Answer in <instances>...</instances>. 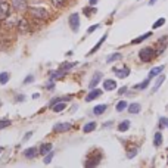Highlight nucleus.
Listing matches in <instances>:
<instances>
[{
	"label": "nucleus",
	"instance_id": "nucleus-1",
	"mask_svg": "<svg viewBox=\"0 0 168 168\" xmlns=\"http://www.w3.org/2000/svg\"><path fill=\"white\" fill-rule=\"evenodd\" d=\"M155 56H156V52L152 47H145V49H141L139 52V58H140V60H143V62H150Z\"/></svg>",
	"mask_w": 168,
	"mask_h": 168
},
{
	"label": "nucleus",
	"instance_id": "nucleus-2",
	"mask_svg": "<svg viewBox=\"0 0 168 168\" xmlns=\"http://www.w3.org/2000/svg\"><path fill=\"white\" fill-rule=\"evenodd\" d=\"M30 13L35 18V19H46L47 15H49L47 11H46V9H43V7H31Z\"/></svg>",
	"mask_w": 168,
	"mask_h": 168
},
{
	"label": "nucleus",
	"instance_id": "nucleus-3",
	"mask_svg": "<svg viewBox=\"0 0 168 168\" xmlns=\"http://www.w3.org/2000/svg\"><path fill=\"white\" fill-rule=\"evenodd\" d=\"M69 27H71V30H72L74 33L78 31V28H80V15L78 13L69 15Z\"/></svg>",
	"mask_w": 168,
	"mask_h": 168
},
{
	"label": "nucleus",
	"instance_id": "nucleus-4",
	"mask_svg": "<svg viewBox=\"0 0 168 168\" xmlns=\"http://www.w3.org/2000/svg\"><path fill=\"white\" fill-rule=\"evenodd\" d=\"M12 6L15 7V11H25L28 7V2L27 0H12Z\"/></svg>",
	"mask_w": 168,
	"mask_h": 168
},
{
	"label": "nucleus",
	"instance_id": "nucleus-5",
	"mask_svg": "<svg viewBox=\"0 0 168 168\" xmlns=\"http://www.w3.org/2000/svg\"><path fill=\"white\" fill-rule=\"evenodd\" d=\"M69 130H71L69 122H59L53 127V131H56V133H65V131H69Z\"/></svg>",
	"mask_w": 168,
	"mask_h": 168
},
{
	"label": "nucleus",
	"instance_id": "nucleus-6",
	"mask_svg": "<svg viewBox=\"0 0 168 168\" xmlns=\"http://www.w3.org/2000/svg\"><path fill=\"white\" fill-rule=\"evenodd\" d=\"M40 152H39V149L37 147H28V149H25L24 150V156L27 158V159H33V158H35Z\"/></svg>",
	"mask_w": 168,
	"mask_h": 168
},
{
	"label": "nucleus",
	"instance_id": "nucleus-7",
	"mask_svg": "<svg viewBox=\"0 0 168 168\" xmlns=\"http://www.w3.org/2000/svg\"><path fill=\"white\" fill-rule=\"evenodd\" d=\"M100 94H102V90H99V88H92V92L86 96V102H92L96 97H99Z\"/></svg>",
	"mask_w": 168,
	"mask_h": 168
},
{
	"label": "nucleus",
	"instance_id": "nucleus-8",
	"mask_svg": "<svg viewBox=\"0 0 168 168\" xmlns=\"http://www.w3.org/2000/svg\"><path fill=\"white\" fill-rule=\"evenodd\" d=\"M16 25H18V28H19L21 33H30L31 31V28H30L28 22H27V19H19Z\"/></svg>",
	"mask_w": 168,
	"mask_h": 168
},
{
	"label": "nucleus",
	"instance_id": "nucleus-9",
	"mask_svg": "<svg viewBox=\"0 0 168 168\" xmlns=\"http://www.w3.org/2000/svg\"><path fill=\"white\" fill-rule=\"evenodd\" d=\"M114 72L117 74L118 78H126V77H128V74H130V68H128V66H124L122 69H117V68H114Z\"/></svg>",
	"mask_w": 168,
	"mask_h": 168
},
{
	"label": "nucleus",
	"instance_id": "nucleus-10",
	"mask_svg": "<svg viewBox=\"0 0 168 168\" xmlns=\"http://www.w3.org/2000/svg\"><path fill=\"white\" fill-rule=\"evenodd\" d=\"M103 88L108 90V92L115 90V88H117V81H115V80H105L103 81Z\"/></svg>",
	"mask_w": 168,
	"mask_h": 168
},
{
	"label": "nucleus",
	"instance_id": "nucleus-11",
	"mask_svg": "<svg viewBox=\"0 0 168 168\" xmlns=\"http://www.w3.org/2000/svg\"><path fill=\"white\" fill-rule=\"evenodd\" d=\"M65 74H66V71L59 68L58 71H52L50 72V80H60V78H64Z\"/></svg>",
	"mask_w": 168,
	"mask_h": 168
},
{
	"label": "nucleus",
	"instance_id": "nucleus-12",
	"mask_svg": "<svg viewBox=\"0 0 168 168\" xmlns=\"http://www.w3.org/2000/svg\"><path fill=\"white\" fill-rule=\"evenodd\" d=\"M106 39H108V34L102 35V39H100L99 41H97V44H96V46H94V47H93V49H92L90 52H88V55H93L94 52H97V50H99V49H100V46H102V44L105 43V40H106Z\"/></svg>",
	"mask_w": 168,
	"mask_h": 168
},
{
	"label": "nucleus",
	"instance_id": "nucleus-13",
	"mask_svg": "<svg viewBox=\"0 0 168 168\" xmlns=\"http://www.w3.org/2000/svg\"><path fill=\"white\" fill-rule=\"evenodd\" d=\"M106 109H108V105H97V106H94L93 114L94 115H102V114H105Z\"/></svg>",
	"mask_w": 168,
	"mask_h": 168
},
{
	"label": "nucleus",
	"instance_id": "nucleus-14",
	"mask_svg": "<svg viewBox=\"0 0 168 168\" xmlns=\"http://www.w3.org/2000/svg\"><path fill=\"white\" fill-rule=\"evenodd\" d=\"M100 77H102V74H100V72H96V74H94V77H93V80H92L90 83H88V87H90V88H94V87L97 86V83L100 81Z\"/></svg>",
	"mask_w": 168,
	"mask_h": 168
},
{
	"label": "nucleus",
	"instance_id": "nucleus-15",
	"mask_svg": "<svg viewBox=\"0 0 168 168\" xmlns=\"http://www.w3.org/2000/svg\"><path fill=\"white\" fill-rule=\"evenodd\" d=\"M165 81V75H162V74H159L158 75V80H156V83H155V86H153V88H152V92L155 93L156 90H158V88L159 87H161V84Z\"/></svg>",
	"mask_w": 168,
	"mask_h": 168
},
{
	"label": "nucleus",
	"instance_id": "nucleus-16",
	"mask_svg": "<svg viewBox=\"0 0 168 168\" xmlns=\"http://www.w3.org/2000/svg\"><path fill=\"white\" fill-rule=\"evenodd\" d=\"M149 84H150V77H147V78L145 80V81H141L140 84H136L134 88H136V90H145V88H146Z\"/></svg>",
	"mask_w": 168,
	"mask_h": 168
},
{
	"label": "nucleus",
	"instance_id": "nucleus-17",
	"mask_svg": "<svg viewBox=\"0 0 168 168\" xmlns=\"http://www.w3.org/2000/svg\"><path fill=\"white\" fill-rule=\"evenodd\" d=\"M140 109H141L140 103H131V105H128V112L130 114H139Z\"/></svg>",
	"mask_w": 168,
	"mask_h": 168
},
{
	"label": "nucleus",
	"instance_id": "nucleus-18",
	"mask_svg": "<svg viewBox=\"0 0 168 168\" xmlns=\"http://www.w3.org/2000/svg\"><path fill=\"white\" fill-rule=\"evenodd\" d=\"M164 65L162 66H156V68H153V69H150V72H149V77L150 78H153V77H156V75H159V74H161L162 72V71H164Z\"/></svg>",
	"mask_w": 168,
	"mask_h": 168
},
{
	"label": "nucleus",
	"instance_id": "nucleus-19",
	"mask_svg": "<svg viewBox=\"0 0 168 168\" xmlns=\"http://www.w3.org/2000/svg\"><path fill=\"white\" fill-rule=\"evenodd\" d=\"M0 16L2 18H7V15H9V5L7 3H2L0 5Z\"/></svg>",
	"mask_w": 168,
	"mask_h": 168
},
{
	"label": "nucleus",
	"instance_id": "nucleus-20",
	"mask_svg": "<svg viewBox=\"0 0 168 168\" xmlns=\"http://www.w3.org/2000/svg\"><path fill=\"white\" fill-rule=\"evenodd\" d=\"M150 35H152V33H146V34H143V35H140V37L134 39V40L131 41V44H139V43H141V41H145L146 39H149Z\"/></svg>",
	"mask_w": 168,
	"mask_h": 168
},
{
	"label": "nucleus",
	"instance_id": "nucleus-21",
	"mask_svg": "<svg viewBox=\"0 0 168 168\" xmlns=\"http://www.w3.org/2000/svg\"><path fill=\"white\" fill-rule=\"evenodd\" d=\"M52 150V143H44V145H41V147L39 149V152L41 153V155H46V153H49Z\"/></svg>",
	"mask_w": 168,
	"mask_h": 168
},
{
	"label": "nucleus",
	"instance_id": "nucleus-22",
	"mask_svg": "<svg viewBox=\"0 0 168 168\" xmlns=\"http://www.w3.org/2000/svg\"><path fill=\"white\" fill-rule=\"evenodd\" d=\"M93 130H96V122H94V121L87 122L86 126L83 127V131H84V133H92Z\"/></svg>",
	"mask_w": 168,
	"mask_h": 168
},
{
	"label": "nucleus",
	"instance_id": "nucleus-23",
	"mask_svg": "<svg viewBox=\"0 0 168 168\" xmlns=\"http://www.w3.org/2000/svg\"><path fill=\"white\" fill-rule=\"evenodd\" d=\"M153 145L156 147L162 145V134H161V133H155V136H153Z\"/></svg>",
	"mask_w": 168,
	"mask_h": 168
},
{
	"label": "nucleus",
	"instance_id": "nucleus-24",
	"mask_svg": "<svg viewBox=\"0 0 168 168\" xmlns=\"http://www.w3.org/2000/svg\"><path fill=\"white\" fill-rule=\"evenodd\" d=\"M99 162H100V156H97L93 159H88L86 162V167H96V165H99Z\"/></svg>",
	"mask_w": 168,
	"mask_h": 168
},
{
	"label": "nucleus",
	"instance_id": "nucleus-25",
	"mask_svg": "<svg viewBox=\"0 0 168 168\" xmlns=\"http://www.w3.org/2000/svg\"><path fill=\"white\" fill-rule=\"evenodd\" d=\"M121 58H122V55H121V53H114V55L108 56V59H106V62H108V64H111V62H115V60H120Z\"/></svg>",
	"mask_w": 168,
	"mask_h": 168
},
{
	"label": "nucleus",
	"instance_id": "nucleus-26",
	"mask_svg": "<svg viewBox=\"0 0 168 168\" xmlns=\"http://www.w3.org/2000/svg\"><path fill=\"white\" fill-rule=\"evenodd\" d=\"M128 128H130V121H128V120L122 121L120 126H118V130H120V131H127Z\"/></svg>",
	"mask_w": 168,
	"mask_h": 168
},
{
	"label": "nucleus",
	"instance_id": "nucleus-27",
	"mask_svg": "<svg viewBox=\"0 0 168 168\" xmlns=\"http://www.w3.org/2000/svg\"><path fill=\"white\" fill-rule=\"evenodd\" d=\"M77 65V62H65V64H62L60 65V69H64V71H69L72 66Z\"/></svg>",
	"mask_w": 168,
	"mask_h": 168
},
{
	"label": "nucleus",
	"instance_id": "nucleus-28",
	"mask_svg": "<svg viewBox=\"0 0 168 168\" xmlns=\"http://www.w3.org/2000/svg\"><path fill=\"white\" fill-rule=\"evenodd\" d=\"M52 109L55 111V112H60V111H64V109H65V103H64V102L56 103V105H53V106H52Z\"/></svg>",
	"mask_w": 168,
	"mask_h": 168
},
{
	"label": "nucleus",
	"instance_id": "nucleus-29",
	"mask_svg": "<svg viewBox=\"0 0 168 168\" xmlns=\"http://www.w3.org/2000/svg\"><path fill=\"white\" fill-rule=\"evenodd\" d=\"M126 108H128V105H127V102H126V100H121V102H118V105H117V111H118V112H122Z\"/></svg>",
	"mask_w": 168,
	"mask_h": 168
},
{
	"label": "nucleus",
	"instance_id": "nucleus-30",
	"mask_svg": "<svg viewBox=\"0 0 168 168\" xmlns=\"http://www.w3.org/2000/svg\"><path fill=\"white\" fill-rule=\"evenodd\" d=\"M9 77H11V75H9V72H2V74H0V83L6 84L9 81Z\"/></svg>",
	"mask_w": 168,
	"mask_h": 168
},
{
	"label": "nucleus",
	"instance_id": "nucleus-31",
	"mask_svg": "<svg viewBox=\"0 0 168 168\" xmlns=\"http://www.w3.org/2000/svg\"><path fill=\"white\" fill-rule=\"evenodd\" d=\"M164 24H165V18H159V21L153 22V25H152V28H153V30H156V28H159V27H162Z\"/></svg>",
	"mask_w": 168,
	"mask_h": 168
},
{
	"label": "nucleus",
	"instance_id": "nucleus-32",
	"mask_svg": "<svg viewBox=\"0 0 168 168\" xmlns=\"http://www.w3.org/2000/svg\"><path fill=\"white\" fill-rule=\"evenodd\" d=\"M52 3L55 7H64L65 3H66V0H52Z\"/></svg>",
	"mask_w": 168,
	"mask_h": 168
},
{
	"label": "nucleus",
	"instance_id": "nucleus-33",
	"mask_svg": "<svg viewBox=\"0 0 168 168\" xmlns=\"http://www.w3.org/2000/svg\"><path fill=\"white\" fill-rule=\"evenodd\" d=\"M53 155H55V153H53L52 150H50V152H49L47 155H44V159H43V162H44V164H50V162H52V158H53Z\"/></svg>",
	"mask_w": 168,
	"mask_h": 168
},
{
	"label": "nucleus",
	"instance_id": "nucleus-34",
	"mask_svg": "<svg viewBox=\"0 0 168 168\" xmlns=\"http://www.w3.org/2000/svg\"><path fill=\"white\" fill-rule=\"evenodd\" d=\"M7 126H11V121H9V120H2V121H0V130L6 128Z\"/></svg>",
	"mask_w": 168,
	"mask_h": 168
},
{
	"label": "nucleus",
	"instance_id": "nucleus-35",
	"mask_svg": "<svg viewBox=\"0 0 168 168\" xmlns=\"http://www.w3.org/2000/svg\"><path fill=\"white\" fill-rule=\"evenodd\" d=\"M136 155H137V149L134 147V149H133V150H130V152L127 153V158H130V159H131V158H134Z\"/></svg>",
	"mask_w": 168,
	"mask_h": 168
},
{
	"label": "nucleus",
	"instance_id": "nucleus-36",
	"mask_svg": "<svg viewBox=\"0 0 168 168\" xmlns=\"http://www.w3.org/2000/svg\"><path fill=\"white\" fill-rule=\"evenodd\" d=\"M94 12H96V9H93V7H92V9H88V7H86V9H84V13H86L87 16H90V15H92V13H94Z\"/></svg>",
	"mask_w": 168,
	"mask_h": 168
},
{
	"label": "nucleus",
	"instance_id": "nucleus-37",
	"mask_svg": "<svg viewBox=\"0 0 168 168\" xmlns=\"http://www.w3.org/2000/svg\"><path fill=\"white\" fill-rule=\"evenodd\" d=\"M34 81V75H28L25 80H24V84H30V83H33Z\"/></svg>",
	"mask_w": 168,
	"mask_h": 168
},
{
	"label": "nucleus",
	"instance_id": "nucleus-38",
	"mask_svg": "<svg viewBox=\"0 0 168 168\" xmlns=\"http://www.w3.org/2000/svg\"><path fill=\"white\" fill-rule=\"evenodd\" d=\"M165 124H168V120L167 118H161V120H159V127H161V128L165 127Z\"/></svg>",
	"mask_w": 168,
	"mask_h": 168
},
{
	"label": "nucleus",
	"instance_id": "nucleus-39",
	"mask_svg": "<svg viewBox=\"0 0 168 168\" xmlns=\"http://www.w3.org/2000/svg\"><path fill=\"white\" fill-rule=\"evenodd\" d=\"M97 28H99V24H96V25H93V27H90V28H88L87 30V34H92L94 30H97Z\"/></svg>",
	"mask_w": 168,
	"mask_h": 168
},
{
	"label": "nucleus",
	"instance_id": "nucleus-40",
	"mask_svg": "<svg viewBox=\"0 0 168 168\" xmlns=\"http://www.w3.org/2000/svg\"><path fill=\"white\" fill-rule=\"evenodd\" d=\"M22 100H25V96L24 94H18L15 97V102H22Z\"/></svg>",
	"mask_w": 168,
	"mask_h": 168
},
{
	"label": "nucleus",
	"instance_id": "nucleus-41",
	"mask_svg": "<svg viewBox=\"0 0 168 168\" xmlns=\"http://www.w3.org/2000/svg\"><path fill=\"white\" fill-rule=\"evenodd\" d=\"M33 136V131H28V133H27V134H25V137H24V141L25 140H30V137Z\"/></svg>",
	"mask_w": 168,
	"mask_h": 168
},
{
	"label": "nucleus",
	"instance_id": "nucleus-42",
	"mask_svg": "<svg viewBox=\"0 0 168 168\" xmlns=\"http://www.w3.org/2000/svg\"><path fill=\"white\" fill-rule=\"evenodd\" d=\"M97 2H99V0H88V3H90L92 6H93V5H96Z\"/></svg>",
	"mask_w": 168,
	"mask_h": 168
},
{
	"label": "nucleus",
	"instance_id": "nucleus-43",
	"mask_svg": "<svg viewBox=\"0 0 168 168\" xmlns=\"http://www.w3.org/2000/svg\"><path fill=\"white\" fill-rule=\"evenodd\" d=\"M126 90H127V87H122V88H121V90H120L118 93H120V94H122V93H126Z\"/></svg>",
	"mask_w": 168,
	"mask_h": 168
},
{
	"label": "nucleus",
	"instance_id": "nucleus-44",
	"mask_svg": "<svg viewBox=\"0 0 168 168\" xmlns=\"http://www.w3.org/2000/svg\"><path fill=\"white\" fill-rule=\"evenodd\" d=\"M155 3H156V0H150V2H149V5H150V6H153Z\"/></svg>",
	"mask_w": 168,
	"mask_h": 168
},
{
	"label": "nucleus",
	"instance_id": "nucleus-45",
	"mask_svg": "<svg viewBox=\"0 0 168 168\" xmlns=\"http://www.w3.org/2000/svg\"><path fill=\"white\" fill-rule=\"evenodd\" d=\"M46 87H47V88H53V83H49Z\"/></svg>",
	"mask_w": 168,
	"mask_h": 168
},
{
	"label": "nucleus",
	"instance_id": "nucleus-46",
	"mask_svg": "<svg viewBox=\"0 0 168 168\" xmlns=\"http://www.w3.org/2000/svg\"><path fill=\"white\" fill-rule=\"evenodd\" d=\"M2 150H3V147H0V152H2Z\"/></svg>",
	"mask_w": 168,
	"mask_h": 168
},
{
	"label": "nucleus",
	"instance_id": "nucleus-47",
	"mask_svg": "<svg viewBox=\"0 0 168 168\" xmlns=\"http://www.w3.org/2000/svg\"><path fill=\"white\" fill-rule=\"evenodd\" d=\"M0 106H2V103H0Z\"/></svg>",
	"mask_w": 168,
	"mask_h": 168
}]
</instances>
